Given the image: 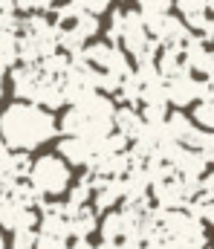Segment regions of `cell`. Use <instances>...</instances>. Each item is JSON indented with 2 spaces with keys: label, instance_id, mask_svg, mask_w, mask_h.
<instances>
[{
  "label": "cell",
  "instance_id": "obj_8",
  "mask_svg": "<svg viewBox=\"0 0 214 249\" xmlns=\"http://www.w3.org/2000/svg\"><path fill=\"white\" fill-rule=\"evenodd\" d=\"M104 139V136H101ZM99 139V142H101ZM99 142L84 139V136H61L58 142V157L67 165H78V168H90L99 157Z\"/></svg>",
  "mask_w": 214,
  "mask_h": 249
},
{
  "label": "cell",
  "instance_id": "obj_3",
  "mask_svg": "<svg viewBox=\"0 0 214 249\" xmlns=\"http://www.w3.org/2000/svg\"><path fill=\"white\" fill-rule=\"evenodd\" d=\"M12 93L20 99V102H32V105H41L47 110H58L64 107V90H61V78H52L47 75L38 64H15L12 72Z\"/></svg>",
  "mask_w": 214,
  "mask_h": 249
},
{
  "label": "cell",
  "instance_id": "obj_6",
  "mask_svg": "<svg viewBox=\"0 0 214 249\" xmlns=\"http://www.w3.org/2000/svg\"><path fill=\"white\" fill-rule=\"evenodd\" d=\"M165 93H168V105H174L177 110L194 105L203 99V78H197L194 72H180L174 78H165Z\"/></svg>",
  "mask_w": 214,
  "mask_h": 249
},
{
  "label": "cell",
  "instance_id": "obj_25",
  "mask_svg": "<svg viewBox=\"0 0 214 249\" xmlns=\"http://www.w3.org/2000/svg\"><path fill=\"white\" fill-rule=\"evenodd\" d=\"M209 9H212V12H214V0H209Z\"/></svg>",
  "mask_w": 214,
  "mask_h": 249
},
{
  "label": "cell",
  "instance_id": "obj_26",
  "mask_svg": "<svg viewBox=\"0 0 214 249\" xmlns=\"http://www.w3.org/2000/svg\"><path fill=\"white\" fill-rule=\"evenodd\" d=\"M212 249H214V244H212Z\"/></svg>",
  "mask_w": 214,
  "mask_h": 249
},
{
  "label": "cell",
  "instance_id": "obj_19",
  "mask_svg": "<svg viewBox=\"0 0 214 249\" xmlns=\"http://www.w3.org/2000/svg\"><path fill=\"white\" fill-rule=\"evenodd\" d=\"M70 3L75 6V9H81V12H87V15H96V18H99V15H104V12L110 9V3H113V0H70Z\"/></svg>",
  "mask_w": 214,
  "mask_h": 249
},
{
  "label": "cell",
  "instance_id": "obj_11",
  "mask_svg": "<svg viewBox=\"0 0 214 249\" xmlns=\"http://www.w3.org/2000/svg\"><path fill=\"white\" fill-rule=\"evenodd\" d=\"M142 127H145V119H142V113H139V107H128V105L116 107V113H113V130H119L128 139H136L142 133Z\"/></svg>",
  "mask_w": 214,
  "mask_h": 249
},
{
  "label": "cell",
  "instance_id": "obj_15",
  "mask_svg": "<svg viewBox=\"0 0 214 249\" xmlns=\"http://www.w3.org/2000/svg\"><path fill=\"white\" fill-rule=\"evenodd\" d=\"M188 148H194L206 162L214 165V130H200V127H197V133H194V139H191Z\"/></svg>",
  "mask_w": 214,
  "mask_h": 249
},
{
  "label": "cell",
  "instance_id": "obj_23",
  "mask_svg": "<svg viewBox=\"0 0 214 249\" xmlns=\"http://www.w3.org/2000/svg\"><path fill=\"white\" fill-rule=\"evenodd\" d=\"M67 249H96L90 244V238H72V244H67Z\"/></svg>",
  "mask_w": 214,
  "mask_h": 249
},
{
  "label": "cell",
  "instance_id": "obj_18",
  "mask_svg": "<svg viewBox=\"0 0 214 249\" xmlns=\"http://www.w3.org/2000/svg\"><path fill=\"white\" fill-rule=\"evenodd\" d=\"M35 238H38V229H20V232H12L9 249H35Z\"/></svg>",
  "mask_w": 214,
  "mask_h": 249
},
{
  "label": "cell",
  "instance_id": "obj_4",
  "mask_svg": "<svg viewBox=\"0 0 214 249\" xmlns=\"http://www.w3.org/2000/svg\"><path fill=\"white\" fill-rule=\"evenodd\" d=\"M26 183L35 188L44 200L64 197L72 186V165H67L58 154H41L29 162Z\"/></svg>",
  "mask_w": 214,
  "mask_h": 249
},
{
  "label": "cell",
  "instance_id": "obj_21",
  "mask_svg": "<svg viewBox=\"0 0 214 249\" xmlns=\"http://www.w3.org/2000/svg\"><path fill=\"white\" fill-rule=\"evenodd\" d=\"M200 191H203V194H209V197H214V171L200 177Z\"/></svg>",
  "mask_w": 214,
  "mask_h": 249
},
{
  "label": "cell",
  "instance_id": "obj_14",
  "mask_svg": "<svg viewBox=\"0 0 214 249\" xmlns=\"http://www.w3.org/2000/svg\"><path fill=\"white\" fill-rule=\"evenodd\" d=\"M177 9H180L185 26L188 29H197L203 23L206 12H209V0H177Z\"/></svg>",
  "mask_w": 214,
  "mask_h": 249
},
{
  "label": "cell",
  "instance_id": "obj_17",
  "mask_svg": "<svg viewBox=\"0 0 214 249\" xmlns=\"http://www.w3.org/2000/svg\"><path fill=\"white\" fill-rule=\"evenodd\" d=\"M194 124H203L206 130H214V99H200L194 107Z\"/></svg>",
  "mask_w": 214,
  "mask_h": 249
},
{
  "label": "cell",
  "instance_id": "obj_1",
  "mask_svg": "<svg viewBox=\"0 0 214 249\" xmlns=\"http://www.w3.org/2000/svg\"><path fill=\"white\" fill-rule=\"evenodd\" d=\"M58 136V119L52 110L32 102H12L0 110V142L12 151L32 154Z\"/></svg>",
  "mask_w": 214,
  "mask_h": 249
},
{
  "label": "cell",
  "instance_id": "obj_12",
  "mask_svg": "<svg viewBox=\"0 0 214 249\" xmlns=\"http://www.w3.org/2000/svg\"><path fill=\"white\" fill-rule=\"evenodd\" d=\"M165 130H168V136L174 139V142H180V145H191V139H194V133H197V124L194 119H188L185 113H168L165 116Z\"/></svg>",
  "mask_w": 214,
  "mask_h": 249
},
{
  "label": "cell",
  "instance_id": "obj_24",
  "mask_svg": "<svg viewBox=\"0 0 214 249\" xmlns=\"http://www.w3.org/2000/svg\"><path fill=\"white\" fill-rule=\"evenodd\" d=\"M3 90H6V70L0 67V96H3Z\"/></svg>",
  "mask_w": 214,
  "mask_h": 249
},
{
  "label": "cell",
  "instance_id": "obj_9",
  "mask_svg": "<svg viewBox=\"0 0 214 249\" xmlns=\"http://www.w3.org/2000/svg\"><path fill=\"white\" fill-rule=\"evenodd\" d=\"M182 64H185L188 72L206 78L209 72H214V50H209V44H203V41L191 32V38L182 44Z\"/></svg>",
  "mask_w": 214,
  "mask_h": 249
},
{
  "label": "cell",
  "instance_id": "obj_16",
  "mask_svg": "<svg viewBox=\"0 0 214 249\" xmlns=\"http://www.w3.org/2000/svg\"><path fill=\"white\" fill-rule=\"evenodd\" d=\"M171 3L174 0H136V12L148 20V18H156V15H168Z\"/></svg>",
  "mask_w": 214,
  "mask_h": 249
},
{
  "label": "cell",
  "instance_id": "obj_22",
  "mask_svg": "<svg viewBox=\"0 0 214 249\" xmlns=\"http://www.w3.org/2000/svg\"><path fill=\"white\" fill-rule=\"evenodd\" d=\"M203 99H214V72L203 78Z\"/></svg>",
  "mask_w": 214,
  "mask_h": 249
},
{
  "label": "cell",
  "instance_id": "obj_10",
  "mask_svg": "<svg viewBox=\"0 0 214 249\" xmlns=\"http://www.w3.org/2000/svg\"><path fill=\"white\" fill-rule=\"evenodd\" d=\"M67 217H70V238H90L99 229V212L93 206L67 209Z\"/></svg>",
  "mask_w": 214,
  "mask_h": 249
},
{
  "label": "cell",
  "instance_id": "obj_2",
  "mask_svg": "<svg viewBox=\"0 0 214 249\" xmlns=\"http://www.w3.org/2000/svg\"><path fill=\"white\" fill-rule=\"evenodd\" d=\"M113 113H116V102L107 93H93L78 105H67V110L61 113L58 130L61 136H84V139L99 142L101 136L113 130Z\"/></svg>",
  "mask_w": 214,
  "mask_h": 249
},
{
  "label": "cell",
  "instance_id": "obj_7",
  "mask_svg": "<svg viewBox=\"0 0 214 249\" xmlns=\"http://www.w3.org/2000/svg\"><path fill=\"white\" fill-rule=\"evenodd\" d=\"M38 226V209L23 206L6 194H0V229L3 232H20V229H35Z\"/></svg>",
  "mask_w": 214,
  "mask_h": 249
},
{
  "label": "cell",
  "instance_id": "obj_20",
  "mask_svg": "<svg viewBox=\"0 0 214 249\" xmlns=\"http://www.w3.org/2000/svg\"><path fill=\"white\" fill-rule=\"evenodd\" d=\"M67 238H55V235H41L35 238V249H67Z\"/></svg>",
  "mask_w": 214,
  "mask_h": 249
},
{
  "label": "cell",
  "instance_id": "obj_5",
  "mask_svg": "<svg viewBox=\"0 0 214 249\" xmlns=\"http://www.w3.org/2000/svg\"><path fill=\"white\" fill-rule=\"evenodd\" d=\"M145 20V18H142ZM150 38L159 44V47H182L188 38H191V29L185 26V20L174 18L171 12L168 15H156V18H148L145 20Z\"/></svg>",
  "mask_w": 214,
  "mask_h": 249
},
{
  "label": "cell",
  "instance_id": "obj_13",
  "mask_svg": "<svg viewBox=\"0 0 214 249\" xmlns=\"http://www.w3.org/2000/svg\"><path fill=\"white\" fill-rule=\"evenodd\" d=\"M156 72L162 78H174L180 72H185V64H182V47H159V55H156Z\"/></svg>",
  "mask_w": 214,
  "mask_h": 249
}]
</instances>
